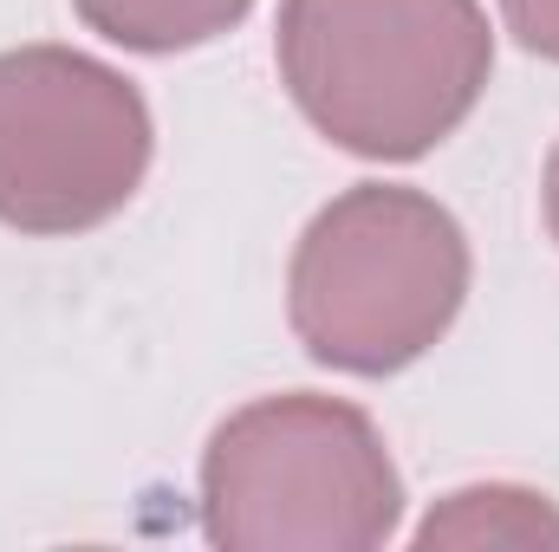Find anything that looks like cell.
Masks as SVG:
<instances>
[{
	"instance_id": "6da1fadb",
	"label": "cell",
	"mask_w": 559,
	"mask_h": 552,
	"mask_svg": "<svg viewBox=\"0 0 559 552\" xmlns=\"http://www.w3.org/2000/svg\"><path fill=\"white\" fill-rule=\"evenodd\" d=\"M299 118L365 163H417L468 124L495 72L481 0H280Z\"/></svg>"
},
{
	"instance_id": "7a4b0ae2",
	"label": "cell",
	"mask_w": 559,
	"mask_h": 552,
	"mask_svg": "<svg viewBox=\"0 0 559 552\" xmlns=\"http://www.w3.org/2000/svg\"><path fill=\"white\" fill-rule=\"evenodd\" d=\"M468 299L462 221L404 182H358L332 195L286 267V319L312 364L345 377H391L455 325Z\"/></svg>"
},
{
	"instance_id": "3957f363",
	"label": "cell",
	"mask_w": 559,
	"mask_h": 552,
	"mask_svg": "<svg viewBox=\"0 0 559 552\" xmlns=\"http://www.w3.org/2000/svg\"><path fill=\"white\" fill-rule=\"evenodd\" d=\"M397 514L404 475L358 404L261 397L202 448V533L228 552H371Z\"/></svg>"
},
{
	"instance_id": "277c9868",
	"label": "cell",
	"mask_w": 559,
	"mask_h": 552,
	"mask_svg": "<svg viewBox=\"0 0 559 552\" xmlns=\"http://www.w3.org/2000/svg\"><path fill=\"white\" fill-rule=\"evenodd\" d=\"M150 105L92 52H0V228L85 235L131 208L150 169Z\"/></svg>"
},
{
	"instance_id": "5b68a950",
	"label": "cell",
	"mask_w": 559,
	"mask_h": 552,
	"mask_svg": "<svg viewBox=\"0 0 559 552\" xmlns=\"http://www.w3.org/2000/svg\"><path fill=\"white\" fill-rule=\"evenodd\" d=\"M248 7L254 0H79V20L124 52L169 59V52L209 46L228 26H241Z\"/></svg>"
},
{
	"instance_id": "8992f818",
	"label": "cell",
	"mask_w": 559,
	"mask_h": 552,
	"mask_svg": "<svg viewBox=\"0 0 559 552\" xmlns=\"http://www.w3.org/2000/svg\"><path fill=\"white\" fill-rule=\"evenodd\" d=\"M417 547H559V507L534 488H462L417 527Z\"/></svg>"
},
{
	"instance_id": "52a82bcc",
	"label": "cell",
	"mask_w": 559,
	"mask_h": 552,
	"mask_svg": "<svg viewBox=\"0 0 559 552\" xmlns=\"http://www.w3.org/2000/svg\"><path fill=\"white\" fill-rule=\"evenodd\" d=\"M501 13H508V33L534 59L559 65V0H501Z\"/></svg>"
},
{
	"instance_id": "ba28073f",
	"label": "cell",
	"mask_w": 559,
	"mask_h": 552,
	"mask_svg": "<svg viewBox=\"0 0 559 552\" xmlns=\"http://www.w3.org/2000/svg\"><path fill=\"white\" fill-rule=\"evenodd\" d=\"M547 228H554V241H559V143H554V156H547Z\"/></svg>"
}]
</instances>
